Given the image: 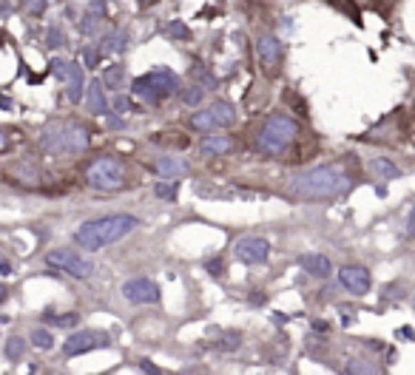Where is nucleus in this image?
<instances>
[{
    "mask_svg": "<svg viewBox=\"0 0 415 375\" xmlns=\"http://www.w3.org/2000/svg\"><path fill=\"white\" fill-rule=\"evenodd\" d=\"M156 3H159V0H136V6H140V9H151Z\"/></svg>",
    "mask_w": 415,
    "mask_h": 375,
    "instance_id": "58836bf2",
    "label": "nucleus"
},
{
    "mask_svg": "<svg viewBox=\"0 0 415 375\" xmlns=\"http://www.w3.org/2000/svg\"><path fill=\"white\" fill-rule=\"evenodd\" d=\"M3 3H6V6H12V3H14V0H3Z\"/></svg>",
    "mask_w": 415,
    "mask_h": 375,
    "instance_id": "a18cd8bd",
    "label": "nucleus"
},
{
    "mask_svg": "<svg viewBox=\"0 0 415 375\" xmlns=\"http://www.w3.org/2000/svg\"><path fill=\"white\" fill-rule=\"evenodd\" d=\"M256 54H259V63H262L265 68H276V65L282 63V43H279V37L270 34V32L259 34V40H256Z\"/></svg>",
    "mask_w": 415,
    "mask_h": 375,
    "instance_id": "ddd939ff",
    "label": "nucleus"
},
{
    "mask_svg": "<svg viewBox=\"0 0 415 375\" xmlns=\"http://www.w3.org/2000/svg\"><path fill=\"white\" fill-rule=\"evenodd\" d=\"M367 171H370L373 179H378V182H389V179L401 176V171H398L396 162H389V159H384V156H376V159L367 162Z\"/></svg>",
    "mask_w": 415,
    "mask_h": 375,
    "instance_id": "aec40b11",
    "label": "nucleus"
},
{
    "mask_svg": "<svg viewBox=\"0 0 415 375\" xmlns=\"http://www.w3.org/2000/svg\"><path fill=\"white\" fill-rule=\"evenodd\" d=\"M398 338H404V341H415V330H412V327H401V330L396 333Z\"/></svg>",
    "mask_w": 415,
    "mask_h": 375,
    "instance_id": "e433bc0d",
    "label": "nucleus"
},
{
    "mask_svg": "<svg viewBox=\"0 0 415 375\" xmlns=\"http://www.w3.org/2000/svg\"><path fill=\"white\" fill-rule=\"evenodd\" d=\"M196 151H199L202 159H214V156H222L227 151H234V139L225 136V134H208V136L199 139Z\"/></svg>",
    "mask_w": 415,
    "mask_h": 375,
    "instance_id": "4468645a",
    "label": "nucleus"
},
{
    "mask_svg": "<svg viewBox=\"0 0 415 375\" xmlns=\"http://www.w3.org/2000/svg\"><path fill=\"white\" fill-rule=\"evenodd\" d=\"M176 194H179L176 179H159V182L154 185V196H156V199H163V202H174Z\"/></svg>",
    "mask_w": 415,
    "mask_h": 375,
    "instance_id": "5701e85b",
    "label": "nucleus"
},
{
    "mask_svg": "<svg viewBox=\"0 0 415 375\" xmlns=\"http://www.w3.org/2000/svg\"><path fill=\"white\" fill-rule=\"evenodd\" d=\"M123 298L131 301V304H156L163 298V290L154 278H145V276H136V278H128L123 281Z\"/></svg>",
    "mask_w": 415,
    "mask_h": 375,
    "instance_id": "9d476101",
    "label": "nucleus"
},
{
    "mask_svg": "<svg viewBox=\"0 0 415 375\" xmlns=\"http://www.w3.org/2000/svg\"><path fill=\"white\" fill-rule=\"evenodd\" d=\"M239 344H242V336H239V333H222V336L211 344V349H216V353H234V349H239Z\"/></svg>",
    "mask_w": 415,
    "mask_h": 375,
    "instance_id": "b1692460",
    "label": "nucleus"
},
{
    "mask_svg": "<svg viewBox=\"0 0 415 375\" xmlns=\"http://www.w3.org/2000/svg\"><path fill=\"white\" fill-rule=\"evenodd\" d=\"M43 262L49 265L52 270H60L65 276H74V278H88L91 273H94V265H91L85 256H80L77 250L72 247H54L43 256Z\"/></svg>",
    "mask_w": 415,
    "mask_h": 375,
    "instance_id": "6e6552de",
    "label": "nucleus"
},
{
    "mask_svg": "<svg viewBox=\"0 0 415 375\" xmlns=\"http://www.w3.org/2000/svg\"><path fill=\"white\" fill-rule=\"evenodd\" d=\"M136 227H140V219H136L134 214H108V216H100V219L83 222L74 233V242L88 253H97L108 245L123 242Z\"/></svg>",
    "mask_w": 415,
    "mask_h": 375,
    "instance_id": "f03ea898",
    "label": "nucleus"
},
{
    "mask_svg": "<svg viewBox=\"0 0 415 375\" xmlns=\"http://www.w3.org/2000/svg\"><path fill=\"white\" fill-rule=\"evenodd\" d=\"M6 143H9V139H6V134H3V128H0V151H6Z\"/></svg>",
    "mask_w": 415,
    "mask_h": 375,
    "instance_id": "37998d69",
    "label": "nucleus"
},
{
    "mask_svg": "<svg viewBox=\"0 0 415 375\" xmlns=\"http://www.w3.org/2000/svg\"><path fill=\"white\" fill-rule=\"evenodd\" d=\"M356 188V179L350 176V171H344L341 165H316L307 171H298L290 176L287 191L296 199L305 202H316V199H336L350 194Z\"/></svg>",
    "mask_w": 415,
    "mask_h": 375,
    "instance_id": "f257e3e1",
    "label": "nucleus"
},
{
    "mask_svg": "<svg viewBox=\"0 0 415 375\" xmlns=\"http://www.w3.org/2000/svg\"><path fill=\"white\" fill-rule=\"evenodd\" d=\"M298 134V123L290 114L273 111L267 120L262 123V128L256 131V139H253V148L259 154H282Z\"/></svg>",
    "mask_w": 415,
    "mask_h": 375,
    "instance_id": "20e7f679",
    "label": "nucleus"
},
{
    "mask_svg": "<svg viewBox=\"0 0 415 375\" xmlns=\"http://www.w3.org/2000/svg\"><path fill=\"white\" fill-rule=\"evenodd\" d=\"M313 330H316V333H327L330 324H327V321H313Z\"/></svg>",
    "mask_w": 415,
    "mask_h": 375,
    "instance_id": "4c0bfd02",
    "label": "nucleus"
},
{
    "mask_svg": "<svg viewBox=\"0 0 415 375\" xmlns=\"http://www.w3.org/2000/svg\"><path fill=\"white\" fill-rule=\"evenodd\" d=\"M179 100L185 103L188 108H196V105H202V100H205V88L202 85H191V88H179Z\"/></svg>",
    "mask_w": 415,
    "mask_h": 375,
    "instance_id": "393cba45",
    "label": "nucleus"
},
{
    "mask_svg": "<svg viewBox=\"0 0 415 375\" xmlns=\"http://www.w3.org/2000/svg\"><path fill=\"white\" fill-rule=\"evenodd\" d=\"M108 344H111V336H105L103 330H74L63 341V356L65 358H77V356L91 353V349L108 347Z\"/></svg>",
    "mask_w": 415,
    "mask_h": 375,
    "instance_id": "1a4fd4ad",
    "label": "nucleus"
},
{
    "mask_svg": "<svg viewBox=\"0 0 415 375\" xmlns=\"http://www.w3.org/2000/svg\"><path fill=\"white\" fill-rule=\"evenodd\" d=\"M43 321H45V324H52V327H77V324H80V316H77V313H63V316L45 313Z\"/></svg>",
    "mask_w": 415,
    "mask_h": 375,
    "instance_id": "bb28decb",
    "label": "nucleus"
},
{
    "mask_svg": "<svg viewBox=\"0 0 415 375\" xmlns=\"http://www.w3.org/2000/svg\"><path fill=\"white\" fill-rule=\"evenodd\" d=\"M378 367L373 361H364V358H350L347 364H344V372H350V375H373Z\"/></svg>",
    "mask_w": 415,
    "mask_h": 375,
    "instance_id": "a878e982",
    "label": "nucleus"
},
{
    "mask_svg": "<svg viewBox=\"0 0 415 375\" xmlns=\"http://www.w3.org/2000/svg\"><path fill=\"white\" fill-rule=\"evenodd\" d=\"M3 321H6V318H0V324H3Z\"/></svg>",
    "mask_w": 415,
    "mask_h": 375,
    "instance_id": "49530a36",
    "label": "nucleus"
},
{
    "mask_svg": "<svg viewBox=\"0 0 415 375\" xmlns=\"http://www.w3.org/2000/svg\"><path fill=\"white\" fill-rule=\"evenodd\" d=\"M103 85L111 88V91H120L125 85V65L123 63H111L103 74Z\"/></svg>",
    "mask_w": 415,
    "mask_h": 375,
    "instance_id": "4be33fe9",
    "label": "nucleus"
},
{
    "mask_svg": "<svg viewBox=\"0 0 415 375\" xmlns=\"http://www.w3.org/2000/svg\"><path fill=\"white\" fill-rule=\"evenodd\" d=\"M165 32H168V37H171V40H182V43H188V40L194 37V34H191V29H188L182 20H171L168 26H165Z\"/></svg>",
    "mask_w": 415,
    "mask_h": 375,
    "instance_id": "cd10ccee",
    "label": "nucleus"
},
{
    "mask_svg": "<svg viewBox=\"0 0 415 375\" xmlns=\"http://www.w3.org/2000/svg\"><path fill=\"white\" fill-rule=\"evenodd\" d=\"M131 94H134V97H140L143 103L159 105L163 100L179 94V74L171 72V68H165V65L151 68V72L131 80Z\"/></svg>",
    "mask_w": 415,
    "mask_h": 375,
    "instance_id": "39448f33",
    "label": "nucleus"
},
{
    "mask_svg": "<svg viewBox=\"0 0 415 375\" xmlns=\"http://www.w3.org/2000/svg\"><path fill=\"white\" fill-rule=\"evenodd\" d=\"M338 285L350 296H367L373 287V276L361 265H344V267H338Z\"/></svg>",
    "mask_w": 415,
    "mask_h": 375,
    "instance_id": "9b49d317",
    "label": "nucleus"
},
{
    "mask_svg": "<svg viewBox=\"0 0 415 375\" xmlns=\"http://www.w3.org/2000/svg\"><path fill=\"white\" fill-rule=\"evenodd\" d=\"M6 296H9V290H6V285H0V301H6Z\"/></svg>",
    "mask_w": 415,
    "mask_h": 375,
    "instance_id": "c03bdc74",
    "label": "nucleus"
},
{
    "mask_svg": "<svg viewBox=\"0 0 415 375\" xmlns=\"http://www.w3.org/2000/svg\"><path fill=\"white\" fill-rule=\"evenodd\" d=\"M103 20H105V0H94V3L85 6V14L80 17V32L85 37L97 34L100 26H103Z\"/></svg>",
    "mask_w": 415,
    "mask_h": 375,
    "instance_id": "f3484780",
    "label": "nucleus"
},
{
    "mask_svg": "<svg viewBox=\"0 0 415 375\" xmlns=\"http://www.w3.org/2000/svg\"><path fill=\"white\" fill-rule=\"evenodd\" d=\"M45 45H49V49H63V45H68V40H65V34H63V29H60V26H52V29H49Z\"/></svg>",
    "mask_w": 415,
    "mask_h": 375,
    "instance_id": "7c9ffc66",
    "label": "nucleus"
},
{
    "mask_svg": "<svg viewBox=\"0 0 415 375\" xmlns=\"http://www.w3.org/2000/svg\"><path fill=\"white\" fill-rule=\"evenodd\" d=\"M0 273H12V267L6 265V259H3V256H0Z\"/></svg>",
    "mask_w": 415,
    "mask_h": 375,
    "instance_id": "79ce46f5",
    "label": "nucleus"
},
{
    "mask_svg": "<svg viewBox=\"0 0 415 375\" xmlns=\"http://www.w3.org/2000/svg\"><path fill=\"white\" fill-rule=\"evenodd\" d=\"M128 45V32L120 29V32H108L103 40H100V54L108 57V54H123Z\"/></svg>",
    "mask_w": 415,
    "mask_h": 375,
    "instance_id": "412c9836",
    "label": "nucleus"
},
{
    "mask_svg": "<svg viewBox=\"0 0 415 375\" xmlns=\"http://www.w3.org/2000/svg\"><path fill=\"white\" fill-rule=\"evenodd\" d=\"M404 236H407V239H415V207L409 210V216H407V227H404Z\"/></svg>",
    "mask_w": 415,
    "mask_h": 375,
    "instance_id": "f704fd0d",
    "label": "nucleus"
},
{
    "mask_svg": "<svg viewBox=\"0 0 415 375\" xmlns=\"http://www.w3.org/2000/svg\"><path fill=\"white\" fill-rule=\"evenodd\" d=\"M140 369H148V372H159V367H156V364H151V361H140Z\"/></svg>",
    "mask_w": 415,
    "mask_h": 375,
    "instance_id": "ea45409f",
    "label": "nucleus"
},
{
    "mask_svg": "<svg viewBox=\"0 0 415 375\" xmlns=\"http://www.w3.org/2000/svg\"><path fill=\"white\" fill-rule=\"evenodd\" d=\"M298 267H302L307 276H313V278H327L333 273V262L327 259L325 253H305V256H298Z\"/></svg>",
    "mask_w": 415,
    "mask_h": 375,
    "instance_id": "dca6fc26",
    "label": "nucleus"
},
{
    "mask_svg": "<svg viewBox=\"0 0 415 375\" xmlns=\"http://www.w3.org/2000/svg\"><path fill=\"white\" fill-rule=\"evenodd\" d=\"M194 131H202V134H211V131H219V128H230L236 125V108L230 100H214L208 108L196 111L188 123Z\"/></svg>",
    "mask_w": 415,
    "mask_h": 375,
    "instance_id": "0eeeda50",
    "label": "nucleus"
},
{
    "mask_svg": "<svg viewBox=\"0 0 415 375\" xmlns=\"http://www.w3.org/2000/svg\"><path fill=\"white\" fill-rule=\"evenodd\" d=\"M185 171H188V162L182 156H159L154 162V174L159 179H176L179 182L182 176H185Z\"/></svg>",
    "mask_w": 415,
    "mask_h": 375,
    "instance_id": "a211bd4d",
    "label": "nucleus"
},
{
    "mask_svg": "<svg viewBox=\"0 0 415 375\" xmlns=\"http://www.w3.org/2000/svg\"><path fill=\"white\" fill-rule=\"evenodd\" d=\"M234 256L242 265H265L267 256H270V242L262 239V236H245V239L236 242Z\"/></svg>",
    "mask_w": 415,
    "mask_h": 375,
    "instance_id": "f8f14e48",
    "label": "nucleus"
},
{
    "mask_svg": "<svg viewBox=\"0 0 415 375\" xmlns=\"http://www.w3.org/2000/svg\"><path fill=\"white\" fill-rule=\"evenodd\" d=\"M85 105H88V114H94V116H105L111 111V103L105 97L103 80H91L88 83V88H85Z\"/></svg>",
    "mask_w": 415,
    "mask_h": 375,
    "instance_id": "2eb2a0df",
    "label": "nucleus"
},
{
    "mask_svg": "<svg viewBox=\"0 0 415 375\" xmlns=\"http://www.w3.org/2000/svg\"><path fill=\"white\" fill-rule=\"evenodd\" d=\"M32 344H34L37 349H52V347H54L52 330H45V327H37V330H32Z\"/></svg>",
    "mask_w": 415,
    "mask_h": 375,
    "instance_id": "c756f323",
    "label": "nucleus"
},
{
    "mask_svg": "<svg viewBox=\"0 0 415 375\" xmlns=\"http://www.w3.org/2000/svg\"><path fill=\"white\" fill-rule=\"evenodd\" d=\"M45 12V0H29V14H43Z\"/></svg>",
    "mask_w": 415,
    "mask_h": 375,
    "instance_id": "c9c22d12",
    "label": "nucleus"
},
{
    "mask_svg": "<svg viewBox=\"0 0 415 375\" xmlns=\"http://www.w3.org/2000/svg\"><path fill=\"white\" fill-rule=\"evenodd\" d=\"M205 270L211 273L214 278H222V276H225V259H222V256H214V259L205 262Z\"/></svg>",
    "mask_w": 415,
    "mask_h": 375,
    "instance_id": "72a5a7b5",
    "label": "nucleus"
},
{
    "mask_svg": "<svg viewBox=\"0 0 415 375\" xmlns=\"http://www.w3.org/2000/svg\"><path fill=\"white\" fill-rule=\"evenodd\" d=\"M91 145V131L80 120H49L40 131V151L49 156H77Z\"/></svg>",
    "mask_w": 415,
    "mask_h": 375,
    "instance_id": "7ed1b4c3",
    "label": "nucleus"
},
{
    "mask_svg": "<svg viewBox=\"0 0 415 375\" xmlns=\"http://www.w3.org/2000/svg\"><path fill=\"white\" fill-rule=\"evenodd\" d=\"M23 353H26V338L12 336V338L6 341V358H9V361H20Z\"/></svg>",
    "mask_w": 415,
    "mask_h": 375,
    "instance_id": "c85d7f7f",
    "label": "nucleus"
},
{
    "mask_svg": "<svg viewBox=\"0 0 415 375\" xmlns=\"http://www.w3.org/2000/svg\"><path fill=\"white\" fill-rule=\"evenodd\" d=\"M85 182L97 191H123L128 185V168L117 156H97L94 162H88Z\"/></svg>",
    "mask_w": 415,
    "mask_h": 375,
    "instance_id": "423d86ee",
    "label": "nucleus"
},
{
    "mask_svg": "<svg viewBox=\"0 0 415 375\" xmlns=\"http://www.w3.org/2000/svg\"><path fill=\"white\" fill-rule=\"evenodd\" d=\"M85 94V74H83V65L72 60V68H68V77H65V97L68 103H80Z\"/></svg>",
    "mask_w": 415,
    "mask_h": 375,
    "instance_id": "6ab92c4d",
    "label": "nucleus"
},
{
    "mask_svg": "<svg viewBox=\"0 0 415 375\" xmlns=\"http://www.w3.org/2000/svg\"><path fill=\"white\" fill-rule=\"evenodd\" d=\"M83 57H85L83 63H85L88 68H97V65H100V57H103V54H100V45H85Z\"/></svg>",
    "mask_w": 415,
    "mask_h": 375,
    "instance_id": "473e14b6",
    "label": "nucleus"
},
{
    "mask_svg": "<svg viewBox=\"0 0 415 375\" xmlns=\"http://www.w3.org/2000/svg\"><path fill=\"white\" fill-rule=\"evenodd\" d=\"M0 108H3V111H12V100L3 97V94H0Z\"/></svg>",
    "mask_w": 415,
    "mask_h": 375,
    "instance_id": "a19ab883",
    "label": "nucleus"
},
{
    "mask_svg": "<svg viewBox=\"0 0 415 375\" xmlns=\"http://www.w3.org/2000/svg\"><path fill=\"white\" fill-rule=\"evenodd\" d=\"M134 108V100L128 97V94H117V97L111 100V111L114 114H128Z\"/></svg>",
    "mask_w": 415,
    "mask_h": 375,
    "instance_id": "2f4dec72",
    "label": "nucleus"
}]
</instances>
